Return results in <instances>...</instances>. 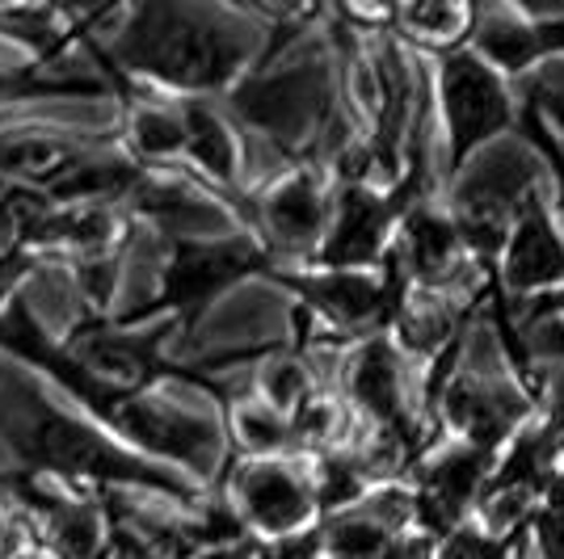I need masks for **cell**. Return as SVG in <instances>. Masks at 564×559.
Here are the masks:
<instances>
[{
  "label": "cell",
  "instance_id": "obj_1",
  "mask_svg": "<svg viewBox=\"0 0 564 559\" xmlns=\"http://www.w3.org/2000/svg\"><path fill=\"white\" fill-rule=\"evenodd\" d=\"M540 177L543 161L522 135H510V140L485 147L476 161H468L455 173L451 219L464 235V249L485 265V274L494 282L501 249L514 232L522 207L535 198Z\"/></svg>",
  "mask_w": 564,
  "mask_h": 559
},
{
  "label": "cell",
  "instance_id": "obj_2",
  "mask_svg": "<svg viewBox=\"0 0 564 559\" xmlns=\"http://www.w3.org/2000/svg\"><path fill=\"white\" fill-rule=\"evenodd\" d=\"M236 30L207 22L194 9H143L127 34V59L177 85L212 89L224 85L240 64Z\"/></svg>",
  "mask_w": 564,
  "mask_h": 559
},
{
  "label": "cell",
  "instance_id": "obj_3",
  "mask_svg": "<svg viewBox=\"0 0 564 559\" xmlns=\"http://www.w3.org/2000/svg\"><path fill=\"white\" fill-rule=\"evenodd\" d=\"M438 110L447 131V164L459 173L485 147L518 135L510 80L489 68L471 47L438 55Z\"/></svg>",
  "mask_w": 564,
  "mask_h": 559
},
{
  "label": "cell",
  "instance_id": "obj_4",
  "mask_svg": "<svg viewBox=\"0 0 564 559\" xmlns=\"http://www.w3.org/2000/svg\"><path fill=\"white\" fill-rule=\"evenodd\" d=\"M531 408H535L531 392H522L518 383H497V379L455 374L443 392V417L455 429V442L476 446L497 459L531 425Z\"/></svg>",
  "mask_w": 564,
  "mask_h": 559
},
{
  "label": "cell",
  "instance_id": "obj_5",
  "mask_svg": "<svg viewBox=\"0 0 564 559\" xmlns=\"http://www.w3.org/2000/svg\"><path fill=\"white\" fill-rule=\"evenodd\" d=\"M497 286L518 299L564 291V232L543 198V189H535V198L522 207L514 232L501 249Z\"/></svg>",
  "mask_w": 564,
  "mask_h": 559
},
{
  "label": "cell",
  "instance_id": "obj_6",
  "mask_svg": "<svg viewBox=\"0 0 564 559\" xmlns=\"http://www.w3.org/2000/svg\"><path fill=\"white\" fill-rule=\"evenodd\" d=\"M397 198L376 194L367 186H346L329 215V232L321 240V270H371L388 256V235L397 223Z\"/></svg>",
  "mask_w": 564,
  "mask_h": 559
},
{
  "label": "cell",
  "instance_id": "obj_7",
  "mask_svg": "<svg viewBox=\"0 0 564 559\" xmlns=\"http://www.w3.org/2000/svg\"><path fill=\"white\" fill-rule=\"evenodd\" d=\"M270 270V261L249 249L245 240H219V244H182L173 265L165 270V295L161 304L177 307L182 320H194L207 299H215L224 286H232L245 274Z\"/></svg>",
  "mask_w": 564,
  "mask_h": 559
},
{
  "label": "cell",
  "instance_id": "obj_8",
  "mask_svg": "<svg viewBox=\"0 0 564 559\" xmlns=\"http://www.w3.org/2000/svg\"><path fill=\"white\" fill-rule=\"evenodd\" d=\"M13 446L30 463L51 467V471H72V475H115V480H143L135 463L115 454V446L94 438L89 429L72 425L64 417H34L25 429H18Z\"/></svg>",
  "mask_w": 564,
  "mask_h": 559
},
{
  "label": "cell",
  "instance_id": "obj_9",
  "mask_svg": "<svg viewBox=\"0 0 564 559\" xmlns=\"http://www.w3.org/2000/svg\"><path fill=\"white\" fill-rule=\"evenodd\" d=\"M316 509V492L295 467L286 463H253L240 475V513L261 535L291 538L304 530Z\"/></svg>",
  "mask_w": 564,
  "mask_h": 559
},
{
  "label": "cell",
  "instance_id": "obj_10",
  "mask_svg": "<svg viewBox=\"0 0 564 559\" xmlns=\"http://www.w3.org/2000/svg\"><path fill=\"white\" fill-rule=\"evenodd\" d=\"M489 68H497L506 80L531 72L540 59L552 55V39L540 18L518 13V9H476V30L468 43Z\"/></svg>",
  "mask_w": 564,
  "mask_h": 559
},
{
  "label": "cell",
  "instance_id": "obj_11",
  "mask_svg": "<svg viewBox=\"0 0 564 559\" xmlns=\"http://www.w3.org/2000/svg\"><path fill=\"white\" fill-rule=\"evenodd\" d=\"M464 249V235L455 228L451 210H409L404 215V228H400V265L422 282V286H443V282L459 270V256Z\"/></svg>",
  "mask_w": 564,
  "mask_h": 559
},
{
  "label": "cell",
  "instance_id": "obj_12",
  "mask_svg": "<svg viewBox=\"0 0 564 559\" xmlns=\"http://www.w3.org/2000/svg\"><path fill=\"white\" fill-rule=\"evenodd\" d=\"M261 219H265L270 235L282 240L286 249H307L329 232V202L312 173H295L265 194Z\"/></svg>",
  "mask_w": 564,
  "mask_h": 559
},
{
  "label": "cell",
  "instance_id": "obj_13",
  "mask_svg": "<svg viewBox=\"0 0 564 559\" xmlns=\"http://www.w3.org/2000/svg\"><path fill=\"white\" fill-rule=\"evenodd\" d=\"M350 396L362 404L367 417H376L388 429L404 425V399H400V362L383 337H371L350 362Z\"/></svg>",
  "mask_w": 564,
  "mask_h": 559
},
{
  "label": "cell",
  "instance_id": "obj_14",
  "mask_svg": "<svg viewBox=\"0 0 564 559\" xmlns=\"http://www.w3.org/2000/svg\"><path fill=\"white\" fill-rule=\"evenodd\" d=\"M397 22L409 39L447 55V51H459L471 43L476 9H468V4H409L397 13Z\"/></svg>",
  "mask_w": 564,
  "mask_h": 559
},
{
  "label": "cell",
  "instance_id": "obj_15",
  "mask_svg": "<svg viewBox=\"0 0 564 559\" xmlns=\"http://www.w3.org/2000/svg\"><path fill=\"white\" fill-rule=\"evenodd\" d=\"M518 135L535 147V156L543 161V173H547V182H552V215H556V223H561L564 232V140L561 131L552 127V118L543 110L540 94L527 101V110H518Z\"/></svg>",
  "mask_w": 564,
  "mask_h": 559
},
{
  "label": "cell",
  "instance_id": "obj_16",
  "mask_svg": "<svg viewBox=\"0 0 564 559\" xmlns=\"http://www.w3.org/2000/svg\"><path fill=\"white\" fill-rule=\"evenodd\" d=\"M186 147L189 156L203 164V168H212L219 182H232L236 173V143L228 135V127L219 122V118L207 110V106H189L186 110Z\"/></svg>",
  "mask_w": 564,
  "mask_h": 559
},
{
  "label": "cell",
  "instance_id": "obj_17",
  "mask_svg": "<svg viewBox=\"0 0 564 559\" xmlns=\"http://www.w3.org/2000/svg\"><path fill=\"white\" fill-rule=\"evenodd\" d=\"M434 559H510V542L494 538L480 522H464L438 542Z\"/></svg>",
  "mask_w": 564,
  "mask_h": 559
},
{
  "label": "cell",
  "instance_id": "obj_18",
  "mask_svg": "<svg viewBox=\"0 0 564 559\" xmlns=\"http://www.w3.org/2000/svg\"><path fill=\"white\" fill-rule=\"evenodd\" d=\"M240 438L253 446V450H261V454H270V450H279L286 438H295V429H291V417H282L279 408L253 404V408L240 413Z\"/></svg>",
  "mask_w": 564,
  "mask_h": 559
},
{
  "label": "cell",
  "instance_id": "obj_19",
  "mask_svg": "<svg viewBox=\"0 0 564 559\" xmlns=\"http://www.w3.org/2000/svg\"><path fill=\"white\" fill-rule=\"evenodd\" d=\"M531 538H535L540 559H564V492L556 484L531 517Z\"/></svg>",
  "mask_w": 564,
  "mask_h": 559
},
{
  "label": "cell",
  "instance_id": "obj_20",
  "mask_svg": "<svg viewBox=\"0 0 564 559\" xmlns=\"http://www.w3.org/2000/svg\"><path fill=\"white\" fill-rule=\"evenodd\" d=\"M543 417L535 420L540 434L547 438V446L556 450V463L564 454V362H552L547 374H543Z\"/></svg>",
  "mask_w": 564,
  "mask_h": 559
},
{
  "label": "cell",
  "instance_id": "obj_21",
  "mask_svg": "<svg viewBox=\"0 0 564 559\" xmlns=\"http://www.w3.org/2000/svg\"><path fill=\"white\" fill-rule=\"evenodd\" d=\"M135 135L148 152H177L186 143V122L169 114H140L135 118Z\"/></svg>",
  "mask_w": 564,
  "mask_h": 559
},
{
  "label": "cell",
  "instance_id": "obj_22",
  "mask_svg": "<svg viewBox=\"0 0 564 559\" xmlns=\"http://www.w3.org/2000/svg\"><path fill=\"white\" fill-rule=\"evenodd\" d=\"M540 346H543V353H547L552 362H564V320H547Z\"/></svg>",
  "mask_w": 564,
  "mask_h": 559
},
{
  "label": "cell",
  "instance_id": "obj_23",
  "mask_svg": "<svg viewBox=\"0 0 564 559\" xmlns=\"http://www.w3.org/2000/svg\"><path fill=\"white\" fill-rule=\"evenodd\" d=\"M4 94H47L43 85H30V80H13V76H0V97Z\"/></svg>",
  "mask_w": 564,
  "mask_h": 559
},
{
  "label": "cell",
  "instance_id": "obj_24",
  "mask_svg": "<svg viewBox=\"0 0 564 559\" xmlns=\"http://www.w3.org/2000/svg\"><path fill=\"white\" fill-rule=\"evenodd\" d=\"M203 559H253L249 556V547H240V542H232V547H212Z\"/></svg>",
  "mask_w": 564,
  "mask_h": 559
},
{
  "label": "cell",
  "instance_id": "obj_25",
  "mask_svg": "<svg viewBox=\"0 0 564 559\" xmlns=\"http://www.w3.org/2000/svg\"><path fill=\"white\" fill-rule=\"evenodd\" d=\"M13 219H18V215H13V207H9V202H0V244L13 235Z\"/></svg>",
  "mask_w": 564,
  "mask_h": 559
},
{
  "label": "cell",
  "instance_id": "obj_26",
  "mask_svg": "<svg viewBox=\"0 0 564 559\" xmlns=\"http://www.w3.org/2000/svg\"><path fill=\"white\" fill-rule=\"evenodd\" d=\"M540 101H543V97H540ZM543 110H547V118H552V127L561 131V140H564V106H543Z\"/></svg>",
  "mask_w": 564,
  "mask_h": 559
},
{
  "label": "cell",
  "instance_id": "obj_27",
  "mask_svg": "<svg viewBox=\"0 0 564 559\" xmlns=\"http://www.w3.org/2000/svg\"><path fill=\"white\" fill-rule=\"evenodd\" d=\"M552 484L564 492V454H561V463H556V480H552Z\"/></svg>",
  "mask_w": 564,
  "mask_h": 559
},
{
  "label": "cell",
  "instance_id": "obj_28",
  "mask_svg": "<svg viewBox=\"0 0 564 559\" xmlns=\"http://www.w3.org/2000/svg\"><path fill=\"white\" fill-rule=\"evenodd\" d=\"M122 559H148V556H143L140 547H122Z\"/></svg>",
  "mask_w": 564,
  "mask_h": 559
}]
</instances>
